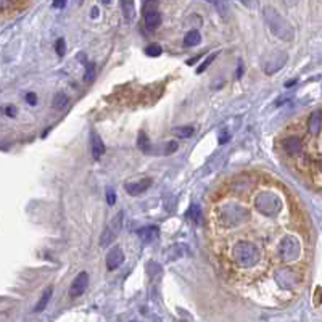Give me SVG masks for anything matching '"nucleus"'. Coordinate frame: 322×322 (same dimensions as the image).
<instances>
[{"label":"nucleus","instance_id":"f257e3e1","mask_svg":"<svg viewBox=\"0 0 322 322\" xmlns=\"http://www.w3.org/2000/svg\"><path fill=\"white\" fill-rule=\"evenodd\" d=\"M262 16H265V21L269 27V31L277 39H282V41H287V42L295 39V29L291 27V24L277 12L276 8L266 7L265 12H262Z\"/></svg>","mask_w":322,"mask_h":322},{"label":"nucleus","instance_id":"f03ea898","mask_svg":"<svg viewBox=\"0 0 322 322\" xmlns=\"http://www.w3.org/2000/svg\"><path fill=\"white\" fill-rule=\"evenodd\" d=\"M232 258L240 268H253L259 261V251L250 242H239L232 248Z\"/></svg>","mask_w":322,"mask_h":322},{"label":"nucleus","instance_id":"7ed1b4c3","mask_svg":"<svg viewBox=\"0 0 322 322\" xmlns=\"http://www.w3.org/2000/svg\"><path fill=\"white\" fill-rule=\"evenodd\" d=\"M248 210L240 207V204H226V207H222L219 211V221L222 226L226 227H233V226H239V224L248 218Z\"/></svg>","mask_w":322,"mask_h":322},{"label":"nucleus","instance_id":"20e7f679","mask_svg":"<svg viewBox=\"0 0 322 322\" xmlns=\"http://www.w3.org/2000/svg\"><path fill=\"white\" fill-rule=\"evenodd\" d=\"M255 204H256V210L261 214H265V216H276V214L282 210L280 198L271 192L259 193L255 200Z\"/></svg>","mask_w":322,"mask_h":322},{"label":"nucleus","instance_id":"39448f33","mask_svg":"<svg viewBox=\"0 0 322 322\" xmlns=\"http://www.w3.org/2000/svg\"><path fill=\"white\" fill-rule=\"evenodd\" d=\"M300 253H301V245L297 237L287 236L282 239L280 247H279V255L282 261H295L300 258Z\"/></svg>","mask_w":322,"mask_h":322},{"label":"nucleus","instance_id":"423d86ee","mask_svg":"<svg viewBox=\"0 0 322 322\" xmlns=\"http://www.w3.org/2000/svg\"><path fill=\"white\" fill-rule=\"evenodd\" d=\"M288 60V55L285 52H276L269 55L268 62L265 63V66H262V71H265L266 74H274L277 73L279 70H282L284 68V65L287 63Z\"/></svg>","mask_w":322,"mask_h":322},{"label":"nucleus","instance_id":"0eeeda50","mask_svg":"<svg viewBox=\"0 0 322 322\" xmlns=\"http://www.w3.org/2000/svg\"><path fill=\"white\" fill-rule=\"evenodd\" d=\"M87 285H89V274H87L85 271L79 272V274L76 276V279L73 280L71 288H70V295L73 298L81 297L84 291L87 290Z\"/></svg>","mask_w":322,"mask_h":322},{"label":"nucleus","instance_id":"6e6552de","mask_svg":"<svg viewBox=\"0 0 322 322\" xmlns=\"http://www.w3.org/2000/svg\"><path fill=\"white\" fill-rule=\"evenodd\" d=\"M123 261H124V253L121 247H113L108 251V255H106V268L113 271L116 268H120L123 265Z\"/></svg>","mask_w":322,"mask_h":322},{"label":"nucleus","instance_id":"1a4fd4ad","mask_svg":"<svg viewBox=\"0 0 322 322\" xmlns=\"http://www.w3.org/2000/svg\"><path fill=\"white\" fill-rule=\"evenodd\" d=\"M152 185V179H142V181H137V182H129L124 185V190L128 192L129 195H132V197H137V195L147 192L150 189Z\"/></svg>","mask_w":322,"mask_h":322},{"label":"nucleus","instance_id":"9d476101","mask_svg":"<svg viewBox=\"0 0 322 322\" xmlns=\"http://www.w3.org/2000/svg\"><path fill=\"white\" fill-rule=\"evenodd\" d=\"M282 145H284L285 153L290 155V157H298V155L301 153V150H303V143H301V140L298 137H295V135L287 137L284 142H282Z\"/></svg>","mask_w":322,"mask_h":322},{"label":"nucleus","instance_id":"9b49d317","mask_svg":"<svg viewBox=\"0 0 322 322\" xmlns=\"http://www.w3.org/2000/svg\"><path fill=\"white\" fill-rule=\"evenodd\" d=\"M91 152H92L94 160H100L102 155L105 153V143L95 131L91 132Z\"/></svg>","mask_w":322,"mask_h":322},{"label":"nucleus","instance_id":"f8f14e48","mask_svg":"<svg viewBox=\"0 0 322 322\" xmlns=\"http://www.w3.org/2000/svg\"><path fill=\"white\" fill-rule=\"evenodd\" d=\"M158 227L157 226H147V227H142L137 230V236L140 240H143L145 243H150L153 240L158 239Z\"/></svg>","mask_w":322,"mask_h":322},{"label":"nucleus","instance_id":"ddd939ff","mask_svg":"<svg viewBox=\"0 0 322 322\" xmlns=\"http://www.w3.org/2000/svg\"><path fill=\"white\" fill-rule=\"evenodd\" d=\"M320 118L322 113L320 111H313L308 118V131L311 134H317L320 131Z\"/></svg>","mask_w":322,"mask_h":322},{"label":"nucleus","instance_id":"4468645a","mask_svg":"<svg viewBox=\"0 0 322 322\" xmlns=\"http://www.w3.org/2000/svg\"><path fill=\"white\" fill-rule=\"evenodd\" d=\"M121 4V10H123V15L124 18L128 19V21H132L135 18V5H134V0H120Z\"/></svg>","mask_w":322,"mask_h":322},{"label":"nucleus","instance_id":"2eb2a0df","mask_svg":"<svg viewBox=\"0 0 322 322\" xmlns=\"http://www.w3.org/2000/svg\"><path fill=\"white\" fill-rule=\"evenodd\" d=\"M52 294H53V288L52 287H47L44 290V294L41 295V298H39L37 305H36V313H42V311L47 308L48 301H50V298H52Z\"/></svg>","mask_w":322,"mask_h":322},{"label":"nucleus","instance_id":"dca6fc26","mask_svg":"<svg viewBox=\"0 0 322 322\" xmlns=\"http://www.w3.org/2000/svg\"><path fill=\"white\" fill-rule=\"evenodd\" d=\"M280 274H282V279L280 277H276V280L279 282L280 285H284V287H294L295 285V274H294V271H290V269H284V271H280Z\"/></svg>","mask_w":322,"mask_h":322},{"label":"nucleus","instance_id":"f3484780","mask_svg":"<svg viewBox=\"0 0 322 322\" xmlns=\"http://www.w3.org/2000/svg\"><path fill=\"white\" fill-rule=\"evenodd\" d=\"M143 19H145V26H147L149 29H157L161 24V15L158 13V10L157 12L143 15Z\"/></svg>","mask_w":322,"mask_h":322},{"label":"nucleus","instance_id":"a211bd4d","mask_svg":"<svg viewBox=\"0 0 322 322\" xmlns=\"http://www.w3.org/2000/svg\"><path fill=\"white\" fill-rule=\"evenodd\" d=\"M200 42H201V36H200V33L197 31V29H192V31H189L184 37V45L185 47H195V45H198Z\"/></svg>","mask_w":322,"mask_h":322},{"label":"nucleus","instance_id":"6ab92c4d","mask_svg":"<svg viewBox=\"0 0 322 322\" xmlns=\"http://www.w3.org/2000/svg\"><path fill=\"white\" fill-rule=\"evenodd\" d=\"M114 237H116V233L111 230V227H110V226H106V227H105V230L102 232V237H100V247H102V248H105V247L111 245V242L114 240Z\"/></svg>","mask_w":322,"mask_h":322},{"label":"nucleus","instance_id":"aec40b11","mask_svg":"<svg viewBox=\"0 0 322 322\" xmlns=\"http://www.w3.org/2000/svg\"><path fill=\"white\" fill-rule=\"evenodd\" d=\"M137 145L139 149L143 152V153H150V149H152V143H150V139L145 131H140L139 132V139H137Z\"/></svg>","mask_w":322,"mask_h":322},{"label":"nucleus","instance_id":"412c9836","mask_svg":"<svg viewBox=\"0 0 322 322\" xmlns=\"http://www.w3.org/2000/svg\"><path fill=\"white\" fill-rule=\"evenodd\" d=\"M189 218L195 222V224H201L203 221V213H201V208L198 207V204H192L190 210H189Z\"/></svg>","mask_w":322,"mask_h":322},{"label":"nucleus","instance_id":"4be33fe9","mask_svg":"<svg viewBox=\"0 0 322 322\" xmlns=\"http://www.w3.org/2000/svg\"><path fill=\"white\" fill-rule=\"evenodd\" d=\"M158 5H160V0H142V15L157 12Z\"/></svg>","mask_w":322,"mask_h":322},{"label":"nucleus","instance_id":"5701e85b","mask_svg":"<svg viewBox=\"0 0 322 322\" xmlns=\"http://www.w3.org/2000/svg\"><path fill=\"white\" fill-rule=\"evenodd\" d=\"M123 219H124V213L120 211V213L116 214V216L111 219V222H110V227H111V230L116 233V236H118V233L121 232V229H123Z\"/></svg>","mask_w":322,"mask_h":322},{"label":"nucleus","instance_id":"b1692460","mask_svg":"<svg viewBox=\"0 0 322 322\" xmlns=\"http://www.w3.org/2000/svg\"><path fill=\"white\" fill-rule=\"evenodd\" d=\"M214 5H216L218 13L222 18H227L229 16V0H214Z\"/></svg>","mask_w":322,"mask_h":322},{"label":"nucleus","instance_id":"393cba45","mask_svg":"<svg viewBox=\"0 0 322 322\" xmlns=\"http://www.w3.org/2000/svg\"><path fill=\"white\" fill-rule=\"evenodd\" d=\"M66 105H68V95H66V94L60 92V94H56V95L53 97V108H56V110H63Z\"/></svg>","mask_w":322,"mask_h":322},{"label":"nucleus","instance_id":"a878e982","mask_svg":"<svg viewBox=\"0 0 322 322\" xmlns=\"http://www.w3.org/2000/svg\"><path fill=\"white\" fill-rule=\"evenodd\" d=\"M172 132H174V135H178L179 139H189L193 134V128H190V126H182V128L172 129Z\"/></svg>","mask_w":322,"mask_h":322},{"label":"nucleus","instance_id":"bb28decb","mask_svg":"<svg viewBox=\"0 0 322 322\" xmlns=\"http://www.w3.org/2000/svg\"><path fill=\"white\" fill-rule=\"evenodd\" d=\"M143 52L147 53L149 56H160L163 53V48L158 44H150L149 47H145Z\"/></svg>","mask_w":322,"mask_h":322},{"label":"nucleus","instance_id":"cd10ccee","mask_svg":"<svg viewBox=\"0 0 322 322\" xmlns=\"http://www.w3.org/2000/svg\"><path fill=\"white\" fill-rule=\"evenodd\" d=\"M94 79H95V65L94 63H87L85 73H84V81L85 82H92Z\"/></svg>","mask_w":322,"mask_h":322},{"label":"nucleus","instance_id":"c85d7f7f","mask_svg":"<svg viewBox=\"0 0 322 322\" xmlns=\"http://www.w3.org/2000/svg\"><path fill=\"white\" fill-rule=\"evenodd\" d=\"M216 56H218V53H211V55H208V56H207V60H204V62L197 68V74H201L204 70H208V66H210L214 60H216Z\"/></svg>","mask_w":322,"mask_h":322},{"label":"nucleus","instance_id":"c756f323","mask_svg":"<svg viewBox=\"0 0 322 322\" xmlns=\"http://www.w3.org/2000/svg\"><path fill=\"white\" fill-rule=\"evenodd\" d=\"M55 52L58 56H63L65 52H66V42L65 39H58V41L55 42Z\"/></svg>","mask_w":322,"mask_h":322},{"label":"nucleus","instance_id":"7c9ffc66","mask_svg":"<svg viewBox=\"0 0 322 322\" xmlns=\"http://www.w3.org/2000/svg\"><path fill=\"white\" fill-rule=\"evenodd\" d=\"M106 201H108V204H111V207L116 203V192L111 187H106Z\"/></svg>","mask_w":322,"mask_h":322},{"label":"nucleus","instance_id":"2f4dec72","mask_svg":"<svg viewBox=\"0 0 322 322\" xmlns=\"http://www.w3.org/2000/svg\"><path fill=\"white\" fill-rule=\"evenodd\" d=\"M179 149V143H175L174 140H171V142H168L166 143V149H164V152H166V155H169V153H174L175 150Z\"/></svg>","mask_w":322,"mask_h":322},{"label":"nucleus","instance_id":"473e14b6","mask_svg":"<svg viewBox=\"0 0 322 322\" xmlns=\"http://www.w3.org/2000/svg\"><path fill=\"white\" fill-rule=\"evenodd\" d=\"M5 113H7V116H8V118H16L18 110H16V106L10 105V106H7V108H5Z\"/></svg>","mask_w":322,"mask_h":322},{"label":"nucleus","instance_id":"72a5a7b5","mask_svg":"<svg viewBox=\"0 0 322 322\" xmlns=\"http://www.w3.org/2000/svg\"><path fill=\"white\" fill-rule=\"evenodd\" d=\"M26 102H27L29 105H36V103H37V95H36L34 92H27V94H26Z\"/></svg>","mask_w":322,"mask_h":322},{"label":"nucleus","instance_id":"f704fd0d","mask_svg":"<svg viewBox=\"0 0 322 322\" xmlns=\"http://www.w3.org/2000/svg\"><path fill=\"white\" fill-rule=\"evenodd\" d=\"M229 139H230V134L226 132V131H221V134H219V143H226Z\"/></svg>","mask_w":322,"mask_h":322},{"label":"nucleus","instance_id":"c9c22d12","mask_svg":"<svg viewBox=\"0 0 322 322\" xmlns=\"http://www.w3.org/2000/svg\"><path fill=\"white\" fill-rule=\"evenodd\" d=\"M237 2H240L242 5H245L247 8H251L253 5H255V0H237Z\"/></svg>","mask_w":322,"mask_h":322},{"label":"nucleus","instance_id":"e433bc0d","mask_svg":"<svg viewBox=\"0 0 322 322\" xmlns=\"http://www.w3.org/2000/svg\"><path fill=\"white\" fill-rule=\"evenodd\" d=\"M68 0H53V7L55 8H63L66 5Z\"/></svg>","mask_w":322,"mask_h":322},{"label":"nucleus","instance_id":"4c0bfd02","mask_svg":"<svg viewBox=\"0 0 322 322\" xmlns=\"http://www.w3.org/2000/svg\"><path fill=\"white\" fill-rule=\"evenodd\" d=\"M201 56V53H198L197 56H193V58H190V60H187V65L189 66H192V65H195V63H197L198 62V58Z\"/></svg>","mask_w":322,"mask_h":322},{"label":"nucleus","instance_id":"58836bf2","mask_svg":"<svg viewBox=\"0 0 322 322\" xmlns=\"http://www.w3.org/2000/svg\"><path fill=\"white\" fill-rule=\"evenodd\" d=\"M298 81L297 79H291V81H288V82H285V87H287V89H288V87H291V85H295Z\"/></svg>","mask_w":322,"mask_h":322},{"label":"nucleus","instance_id":"ea45409f","mask_svg":"<svg viewBox=\"0 0 322 322\" xmlns=\"http://www.w3.org/2000/svg\"><path fill=\"white\" fill-rule=\"evenodd\" d=\"M97 16H99V8L94 7L92 8V18H97Z\"/></svg>","mask_w":322,"mask_h":322},{"label":"nucleus","instance_id":"a19ab883","mask_svg":"<svg viewBox=\"0 0 322 322\" xmlns=\"http://www.w3.org/2000/svg\"><path fill=\"white\" fill-rule=\"evenodd\" d=\"M8 2H10V0H2V10H5V8H7Z\"/></svg>","mask_w":322,"mask_h":322},{"label":"nucleus","instance_id":"79ce46f5","mask_svg":"<svg viewBox=\"0 0 322 322\" xmlns=\"http://www.w3.org/2000/svg\"><path fill=\"white\" fill-rule=\"evenodd\" d=\"M242 71H243V66L240 65V66H239V71H237V77H240V76H242Z\"/></svg>","mask_w":322,"mask_h":322},{"label":"nucleus","instance_id":"37998d69","mask_svg":"<svg viewBox=\"0 0 322 322\" xmlns=\"http://www.w3.org/2000/svg\"><path fill=\"white\" fill-rule=\"evenodd\" d=\"M102 2H103V4H110V2H111V0H102Z\"/></svg>","mask_w":322,"mask_h":322},{"label":"nucleus","instance_id":"c03bdc74","mask_svg":"<svg viewBox=\"0 0 322 322\" xmlns=\"http://www.w3.org/2000/svg\"><path fill=\"white\" fill-rule=\"evenodd\" d=\"M207 2H213L214 4V0H207Z\"/></svg>","mask_w":322,"mask_h":322},{"label":"nucleus","instance_id":"a18cd8bd","mask_svg":"<svg viewBox=\"0 0 322 322\" xmlns=\"http://www.w3.org/2000/svg\"><path fill=\"white\" fill-rule=\"evenodd\" d=\"M79 4H84V0H79Z\"/></svg>","mask_w":322,"mask_h":322}]
</instances>
